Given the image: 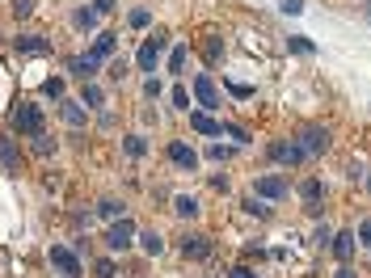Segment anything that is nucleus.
<instances>
[{
    "label": "nucleus",
    "instance_id": "nucleus-9",
    "mask_svg": "<svg viewBox=\"0 0 371 278\" xmlns=\"http://www.w3.org/2000/svg\"><path fill=\"white\" fill-rule=\"evenodd\" d=\"M182 257H190V261L211 257V236H202V232H186V236H182Z\"/></svg>",
    "mask_w": 371,
    "mask_h": 278
},
{
    "label": "nucleus",
    "instance_id": "nucleus-32",
    "mask_svg": "<svg viewBox=\"0 0 371 278\" xmlns=\"http://www.w3.org/2000/svg\"><path fill=\"white\" fill-rule=\"evenodd\" d=\"M127 21H131L135 30H144V26H148L152 17H148V9H131V17H127Z\"/></svg>",
    "mask_w": 371,
    "mask_h": 278
},
{
    "label": "nucleus",
    "instance_id": "nucleus-2",
    "mask_svg": "<svg viewBox=\"0 0 371 278\" xmlns=\"http://www.w3.org/2000/svg\"><path fill=\"white\" fill-rule=\"evenodd\" d=\"M165 42H169V34H165V30H156L152 38H144V46H139V55H135L139 72H156V64H161V51H165Z\"/></svg>",
    "mask_w": 371,
    "mask_h": 278
},
{
    "label": "nucleus",
    "instance_id": "nucleus-7",
    "mask_svg": "<svg viewBox=\"0 0 371 278\" xmlns=\"http://www.w3.org/2000/svg\"><path fill=\"white\" fill-rule=\"evenodd\" d=\"M295 139H300V148H304L308 156H321V152H329V131H325V127H304Z\"/></svg>",
    "mask_w": 371,
    "mask_h": 278
},
{
    "label": "nucleus",
    "instance_id": "nucleus-26",
    "mask_svg": "<svg viewBox=\"0 0 371 278\" xmlns=\"http://www.w3.org/2000/svg\"><path fill=\"white\" fill-rule=\"evenodd\" d=\"M42 93H46L51 101H64V80H60V76H51V80H42Z\"/></svg>",
    "mask_w": 371,
    "mask_h": 278
},
{
    "label": "nucleus",
    "instance_id": "nucleus-40",
    "mask_svg": "<svg viewBox=\"0 0 371 278\" xmlns=\"http://www.w3.org/2000/svg\"><path fill=\"white\" fill-rule=\"evenodd\" d=\"M228 278H257V274H253L249 266H232V270H228Z\"/></svg>",
    "mask_w": 371,
    "mask_h": 278
},
{
    "label": "nucleus",
    "instance_id": "nucleus-13",
    "mask_svg": "<svg viewBox=\"0 0 371 278\" xmlns=\"http://www.w3.org/2000/svg\"><path fill=\"white\" fill-rule=\"evenodd\" d=\"M0 169H5V173H17L21 169V152H17L13 139H0Z\"/></svg>",
    "mask_w": 371,
    "mask_h": 278
},
{
    "label": "nucleus",
    "instance_id": "nucleus-38",
    "mask_svg": "<svg viewBox=\"0 0 371 278\" xmlns=\"http://www.w3.org/2000/svg\"><path fill=\"white\" fill-rule=\"evenodd\" d=\"M359 245L371 249V219H363V224H359Z\"/></svg>",
    "mask_w": 371,
    "mask_h": 278
},
{
    "label": "nucleus",
    "instance_id": "nucleus-22",
    "mask_svg": "<svg viewBox=\"0 0 371 278\" xmlns=\"http://www.w3.org/2000/svg\"><path fill=\"white\" fill-rule=\"evenodd\" d=\"M139 245H144V253H152V257H156V253H161V249H165V241H161V232H139Z\"/></svg>",
    "mask_w": 371,
    "mask_h": 278
},
{
    "label": "nucleus",
    "instance_id": "nucleus-17",
    "mask_svg": "<svg viewBox=\"0 0 371 278\" xmlns=\"http://www.w3.org/2000/svg\"><path fill=\"white\" fill-rule=\"evenodd\" d=\"M68 68H72V76H76L80 85H89V80L97 76V60H93V55H80V60H72Z\"/></svg>",
    "mask_w": 371,
    "mask_h": 278
},
{
    "label": "nucleus",
    "instance_id": "nucleus-18",
    "mask_svg": "<svg viewBox=\"0 0 371 278\" xmlns=\"http://www.w3.org/2000/svg\"><path fill=\"white\" fill-rule=\"evenodd\" d=\"M13 42H17V51H26V55H42V51H51V42L38 38V34H21V38H13Z\"/></svg>",
    "mask_w": 371,
    "mask_h": 278
},
{
    "label": "nucleus",
    "instance_id": "nucleus-21",
    "mask_svg": "<svg viewBox=\"0 0 371 278\" xmlns=\"http://www.w3.org/2000/svg\"><path fill=\"white\" fill-rule=\"evenodd\" d=\"M123 152H127V156H135V160H139V156H144V152H148V139H144V135H127V139H123Z\"/></svg>",
    "mask_w": 371,
    "mask_h": 278
},
{
    "label": "nucleus",
    "instance_id": "nucleus-35",
    "mask_svg": "<svg viewBox=\"0 0 371 278\" xmlns=\"http://www.w3.org/2000/svg\"><path fill=\"white\" fill-rule=\"evenodd\" d=\"M169 97H173V105H178V110H186V105H190V97H186V89H182V85H173V93H169Z\"/></svg>",
    "mask_w": 371,
    "mask_h": 278
},
{
    "label": "nucleus",
    "instance_id": "nucleus-45",
    "mask_svg": "<svg viewBox=\"0 0 371 278\" xmlns=\"http://www.w3.org/2000/svg\"><path fill=\"white\" fill-rule=\"evenodd\" d=\"M367 190H371V173H367Z\"/></svg>",
    "mask_w": 371,
    "mask_h": 278
},
{
    "label": "nucleus",
    "instance_id": "nucleus-23",
    "mask_svg": "<svg viewBox=\"0 0 371 278\" xmlns=\"http://www.w3.org/2000/svg\"><path fill=\"white\" fill-rule=\"evenodd\" d=\"M97 17H101L97 9H76V13H72V21H76L80 30H93V26H97Z\"/></svg>",
    "mask_w": 371,
    "mask_h": 278
},
{
    "label": "nucleus",
    "instance_id": "nucleus-10",
    "mask_svg": "<svg viewBox=\"0 0 371 278\" xmlns=\"http://www.w3.org/2000/svg\"><path fill=\"white\" fill-rule=\"evenodd\" d=\"M194 97H198V105H202V110H220V89H216V80H211L207 72L194 80Z\"/></svg>",
    "mask_w": 371,
    "mask_h": 278
},
{
    "label": "nucleus",
    "instance_id": "nucleus-19",
    "mask_svg": "<svg viewBox=\"0 0 371 278\" xmlns=\"http://www.w3.org/2000/svg\"><path fill=\"white\" fill-rule=\"evenodd\" d=\"M173 211H178L182 219H194V215H198V198H190V194H178V198H173Z\"/></svg>",
    "mask_w": 371,
    "mask_h": 278
},
{
    "label": "nucleus",
    "instance_id": "nucleus-16",
    "mask_svg": "<svg viewBox=\"0 0 371 278\" xmlns=\"http://www.w3.org/2000/svg\"><path fill=\"white\" fill-rule=\"evenodd\" d=\"M354 245H359V241H354V232H338V236L329 241V249H334V257H338V261H350V257H354Z\"/></svg>",
    "mask_w": 371,
    "mask_h": 278
},
{
    "label": "nucleus",
    "instance_id": "nucleus-41",
    "mask_svg": "<svg viewBox=\"0 0 371 278\" xmlns=\"http://www.w3.org/2000/svg\"><path fill=\"white\" fill-rule=\"evenodd\" d=\"M283 13H291V17L304 13V0H283Z\"/></svg>",
    "mask_w": 371,
    "mask_h": 278
},
{
    "label": "nucleus",
    "instance_id": "nucleus-24",
    "mask_svg": "<svg viewBox=\"0 0 371 278\" xmlns=\"http://www.w3.org/2000/svg\"><path fill=\"white\" fill-rule=\"evenodd\" d=\"M245 211H249V215H257V219H266V215H270L266 198H257V194H249V198H245Z\"/></svg>",
    "mask_w": 371,
    "mask_h": 278
},
{
    "label": "nucleus",
    "instance_id": "nucleus-5",
    "mask_svg": "<svg viewBox=\"0 0 371 278\" xmlns=\"http://www.w3.org/2000/svg\"><path fill=\"white\" fill-rule=\"evenodd\" d=\"M300 202H304V211H308V215H321V202H325V186L316 182V177H304V182H300Z\"/></svg>",
    "mask_w": 371,
    "mask_h": 278
},
{
    "label": "nucleus",
    "instance_id": "nucleus-39",
    "mask_svg": "<svg viewBox=\"0 0 371 278\" xmlns=\"http://www.w3.org/2000/svg\"><path fill=\"white\" fill-rule=\"evenodd\" d=\"M316 245H321V249H329V241H334V232L329 228H316V236H312Z\"/></svg>",
    "mask_w": 371,
    "mask_h": 278
},
{
    "label": "nucleus",
    "instance_id": "nucleus-4",
    "mask_svg": "<svg viewBox=\"0 0 371 278\" xmlns=\"http://www.w3.org/2000/svg\"><path fill=\"white\" fill-rule=\"evenodd\" d=\"M51 266H55L64 278H80V257L68 245H51Z\"/></svg>",
    "mask_w": 371,
    "mask_h": 278
},
{
    "label": "nucleus",
    "instance_id": "nucleus-42",
    "mask_svg": "<svg viewBox=\"0 0 371 278\" xmlns=\"http://www.w3.org/2000/svg\"><path fill=\"white\" fill-rule=\"evenodd\" d=\"M228 89H232V97H241V101H245V97H253V89H249V85H228Z\"/></svg>",
    "mask_w": 371,
    "mask_h": 278
},
{
    "label": "nucleus",
    "instance_id": "nucleus-15",
    "mask_svg": "<svg viewBox=\"0 0 371 278\" xmlns=\"http://www.w3.org/2000/svg\"><path fill=\"white\" fill-rule=\"evenodd\" d=\"M60 114L68 127H85V114H89V105L85 101H60Z\"/></svg>",
    "mask_w": 371,
    "mask_h": 278
},
{
    "label": "nucleus",
    "instance_id": "nucleus-3",
    "mask_svg": "<svg viewBox=\"0 0 371 278\" xmlns=\"http://www.w3.org/2000/svg\"><path fill=\"white\" fill-rule=\"evenodd\" d=\"M270 160H279V164H304L308 152L300 148V139H275L270 144Z\"/></svg>",
    "mask_w": 371,
    "mask_h": 278
},
{
    "label": "nucleus",
    "instance_id": "nucleus-11",
    "mask_svg": "<svg viewBox=\"0 0 371 278\" xmlns=\"http://www.w3.org/2000/svg\"><path fill=\"white\" fill-rule=\"evenodd\" d=\"M169 160H173V164H182L186 173H194V169H198V152H194L190 144H182V139H173V144H169Z\"/></svg>",
    "mask_w": 371,
    "mask_h": 278
},
{
    "label": "nucleus",
    "instance_id": "nucleus-28",
    "mask_svg": "<svg viewBox=\"0 0 371 278\" xmlns=\"http://www.w3.org/2000/svg\"><path fill=\"white\" fill-rule=\"evenodd\" d=\"M287 46H291L295 55H312V51H316V46H312V42H308L304 34H291V38H287Z\"/></svg>",
    "mask_w": 371,
    "mask_h": 278
},
{
    "label": "nucleus",
    "instance_id": "nucleus-37",
    "mask_svg": "<svg viewBox=\"0 0 371 278\" xmlns=\"http://www.w3.org/2000/svg\"><path fill=\"white\" fill-rule=\"evenodd\" d=\"M220 55H224V42L211 38V42H207V60H220Z\"/></svg>",
    "mask_w": 371,
    "mask_h": 278
},
{
    "label": "nucleus",
    "instance_id": "nucleus-43",
    "mask_svg": "<svg viewBox=\"0 0 371 278\" xmlns=\"http://www.w3.org/2000/svg\"><path fill=\"white\" fill-rule=\"evenodd\" d=\"M93 9L97 13H114V0H93Z\"/></svg>",
    "mask_w": 371,
    "mask_h": 278
},
{
    "label": "nucleus",
    "instance_id": "nucleus-14",
    "mask_svg": "<svg viewBox=\"0 0 371 278\" xmlns=\"http://www.w3.org/2000/svg\"><path fill=\"white\" fill-rule=\"evenodd\" d=\"M114 46H119V34L105 30V34H97V38H93V51H89V55L101 64V60H110V55H114Z\"/></svg>",
    "mask_w": 371,
    "mask_h": 278
},
{
    "label": "nucleus",
    "instance_id": "nucleus-25",
    "mask_svg": "<svg viewBox=\"0 0 371 278\" xmlns=\"http://www.w3.org/2000/svg\"><path fill=\"white\" fill-rule=\"evenodd\" d=\"M97 215H105V219H123V202L101 198V202H97Z\"/></svg>",
    "mask_w": 371,
    "mask_h": 278
},
{
    "label": "nucleus",
    "instance_id": "nucleus-20",
    "mask_svg": "<svg viewBox=\"0 0 371 278\" xmlns=\"http://www.w3.org/2000/svg\"><path fill=\"white\" fill-rule=\"evenodd\" d=\"M80 101H85V105H89V110H97V105H101V101H105V93H101V89H97V85H93V80H89V85H85V89H80Z\"/></svg>",
    "mask_w": 371,
    "mask_h": 278
},
{
    "label": "nucleus",
    "instance_id": "nucleus-34",
    "mask_svg": "<svg viewBox=\"0 0 371 278\" xmlns=\"http://www.w3.org/2000/svg\"><path fill=\"white\" fill-rule=\"evenodd\" d=\"M127 72H131L127 60H114V64H110V76H114V80H127Z\"/></svg>",
    "mask_w": 371,
    "mask_h": 278
},
{
    "label": "nucleus",
    "instance_id": "nucleus-44",
    "mask_svg": "<svg viewBox=\"0 0 371 278\" xmlns=\"http://www.w3.org/2000/svg\"><path fill=\"white\" fill-rule=\"evenodd\" d=\"M334 278H359V274H354V270H350V266H346V261H342V266H338V274H334Z\"/></svg>",
    "mask_w": 371,
    "mask_h": 278
},
{
    "label": "nucleus",
    "instance_id": "nucleus-30",
    "mask_svg": "<svg viewBox=\"0 0 371 278\" xmlns=\"http://www.w3.org/2000/svg\"><path fill=\"white\" fill-rule=\"evenodd\" d=\"M207 156H211V160H232V156H236V148H228V144H211V148H207Z\"/></svg>",
    "mask_w": 371,
    "mask_h": 278
},
{
    "label": "nucleus",
    "instance_id": "nucleus-8",
    "mask_svg": "<svg viewBox=\"0 0 371 278\" xmlns=\"http://www.w3.org/2000/svg\"><path fill=\"white\" fill-rule=\"evenodd\" d=\"M253 194H257V198H287V177L261 173V177L253 182Z\"/></svg>",
    "mask_w": 371,
    "mask_h": 278
},
{
    "label": "nucleus",
    "instance_id": "nucleus-27",
    "mask_svg": "<svg viewBox=\"0 0 371 278\" xmlns=\"http://www.w3.org/2000/svg\"><path fill=\"white\" fill-rule=\"evenodd\" d=\"M186 55H190L186 46H173V55H169V72H173V76H182V68H186Z\"/></svg>",
    "mask_w": 371,
    "mask_h": 278
},
{
    "label": "nucleus",
    "instance_id": "nucleus-29",
    "mask_svg": "<svg viewBox=\"0 0 371 278\" xmlns=\"http://www.w3.org/2000/svg\"><path fill=\"white\" fill-rule=\"evenodd\" d=\"M93 278H114V261L110 257H97L93 261Z\"/></svg>",
    "mask_w": 371,
    "mask_h": 278
},
{
    "label": "nucleus",
    "instance_id": "nucleus-31",
    "mask_svg": "<svg viewBox=\"0 0 371 278\" xmlns=\"http://www.w3.org/2000/svg\"><path fill=\"white\" fill-rule=\"evenodd\" d=\"M34 152H38V156H55V139H46V135H34Z\"/></svg>",
    "mask_w": 371,
    "mask_h": 278
},
{
    "label": "nucleus",
    "instance_id": "nucleus-1",
    "mask_svg": "<svg viewBox=\"0 0 371 278\" xmlns=\"http://www.w3.org/2000/svg\"><path fill=\"white\" fill-rule=\"evenodd\" d=\"M9 127L17 131V135H42V127H46V114H42V105H34V101H21L13 114H9Z\"/></svg>",
    "mask_w": 371,
    "mask_h": 278
},
{
    "label": "nucleus",
    "instance_id": "nucleus-36",
    "mask_svg": "<svg viewBox=\"0 0 371 278\" xmlns=\"http://www.w3.org/2000/svg\"><path fill=\"white\" fill-rule=\"evenodd\" d=\"M144 93L156 101V97H161V80H156V76H148V80H144Z\"/></svg>",
    "mask_w": 371,
    "mask_h": 278
},
{
    "label": "nucleus",
    "instance_id": "nucleus-33",
    "mask_svg": "<svg viewBox=\"0 0 371 278\" xmlns=\"http://www.w3.org/2000/svg\"><path fill=\"white\" fill-rule=\"evenodd\" d=\"M34 13V0H13V17H30Z\"/></svg>",
    "mask_w": 371,
    "mask_h": 278
},
{
    "label": "nucleus",
    "instance_id": "nucleus-6",
    "mask_svg": "<svg viewBox=\"0 0 371 278\" xmlns=\"http://www.w3.org/2000/svg\"><path fill=\"white\" fill-rule=\"evenodd\" d=\"M131 241H135V224H131L127 215H123V219H114L110 232H105V249H119V253H123Z\"/></svg>",
    "mask_w": 371,
    "mask_h": 278
},
{
    "label": "nucleus",
    "instance_id": "nucleus-12",
    "mask_svg": "<svg viewBox=\"0 0 371 278\" xmlns=\"http://www.w3.org/2000/svg\"><path fill=\"white\" fill-rule=\"evenodd\" d=\"M190 127H194L198 135H220V131H224V123H220V119H211L207 110H194V114H190Z\"/></svg>",
    "mask_w": 371,
    "mask_h": 278
}]
</instances>
